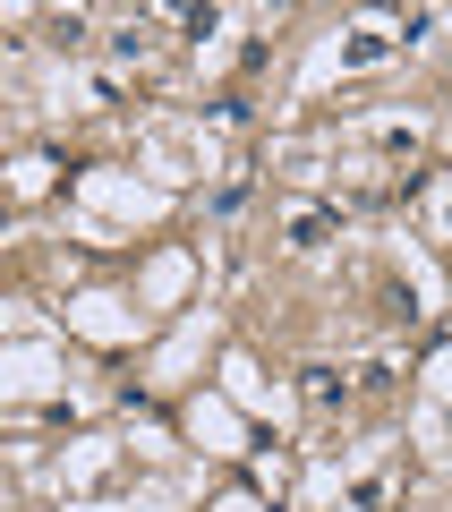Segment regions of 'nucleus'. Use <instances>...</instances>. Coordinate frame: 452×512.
Returning <instances> with one entry per match:
<instances>
[{
  "label": "nucleus",
  "mask_w": 452,
  "mask_h": 512,
  "mask_svg": "<svg viewBox=\"0 0 452 512\" xmlns=\"http://www.w3.org/2000/svg\"><path fill=\"white\" fill-rule=\"evenodd\" d=\"M145 154L171 171V180H188V171H205V137H188V128H171V120H154L145 128Z\"/></svg>",
  "instance_id": "1"
},
{
  "label": "nucleus",
  "mask_w": 452,
  "mask_h": 512,
  "mask_svg": "<svg viewBox=\"0 0 452 512\" xmlns=\"http://www.w3.org/2000/svg\"><path fill=\"white\" fill-rule=\"evenodd\" d=\"M308 402H316V410L342 402V376H333V367H308Z\"/></svg>",
  "instance_id": "4"
},
{
  "label": "nucleus",
  "mask_w": 452,
  "mask_h": 512,
  "mask_svg": "<svg viewBox=\"0 0 452 512\" xmlns=\"http://www.w3.org/2000/svg\"><path fill=\"white\" fill-rule=\"evenodd\" d=\"M333 231H342V214H299V222H290V248L316 256V248H333Z\"/></svg>",
  "instance_id": "2"
},
{
  "label": "nucleus",
  "mask_w": 452,
  "mask_h": 512,
  "mask_svg": "<svg viewBox=\"0 0 452 512\" xmlns=\"http://www.w3.org/2000/svg\"><path fill=\"white\" fill-rule=\"evenodd\" d=\"M145 52H154V35H145V18H128L120 35H111V60H145Z\"/></svg>",
  "instance_id": "3"
},
{
  "label": "nucleus",
  "mask_w": 452,
  "mask_h": 512,
  "mask_svg": "<svg viewBox=\"0 0 452 512\" xmlns=\"http://www.w3.org/2000/svg\"><path fill=\"white\" fill-rule=\"evenodd\" d=\"M435 231H444V239H452V180H444V188H435Z\"/></svg>",
  "instance_id": "5"
}]
</instances>
